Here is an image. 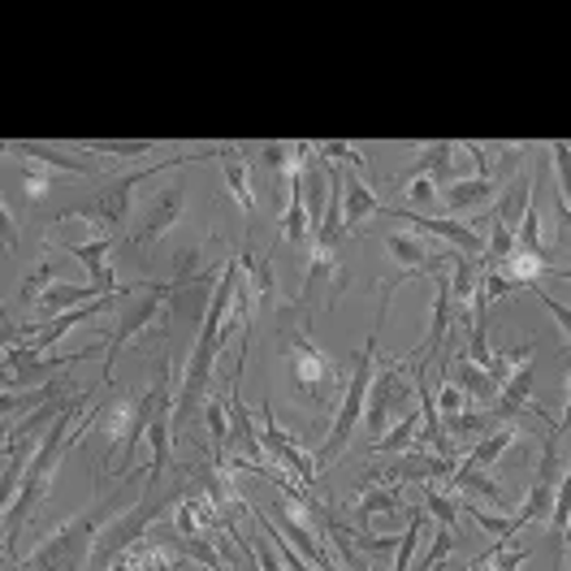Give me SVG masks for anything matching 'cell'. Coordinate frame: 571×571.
Wrapping results in <instances>:
<instances>
[{
	"mask_svg": "<svg viewBox=\"0 0 571 571\" xmlns=\"http://www.w3.org/2000/svg\"><path fill=\"white\" fill-rule=\"evenodd\" d=\"M204 156H208V152H186V156H174V161H156V165H143V170H131V174L109 177V182L95 186V195L65 204V208L57 213V221L79 217L95 230L91 238H118V243H122V225H126V217H131V208H134V191H139L147 177L165 174V170H182V165H200Z\"/></svg>",
	"mask_w": 571,
	"mask_h": 571,
	"instance_id": "1",
	"label": "cell"
},
{
	"mask_svg": "<svg viewBox=\"0 0 571 571\" xmlns=\"http://www.w3.org/2000/svg\"><path fill=\"white\" fill-rule=\"evenodd\" d=\"M122 507H126V493H113V498L95 502L88 511H79L74 520H65L57 532H48L31 554H22V568L27 571H88L91 550H95L100 532L122 516Z\"/></svg>",
	"mask_w": 571,
	"mask_h": 571,
	"instance_id": "2",
	"label": "cell"
},
{
	"mask_svg": "<svg viewBox=\"0 0 571 571\" xmlns=\"http://www.w3.org/2000/svg\"><path fill=\"white\" fill-rule=\"evenodd\" d=\"M381 295H386V299H381V312H377V329L368 334V347L355 355L351 381H347V390H343V398H338L334 429H329L325 446L316 450V463H320V468H329L334 459H343V450L351 446L355 429L364 425V411H368V390H373V377H377V334H381V325H386V312H390V295H395V286H386Z\"/></svg>",
	"mask_w": 571,
	"mask_h": 571,
	"instance_id": "3",
	"label": "cell"
},
{
	"mask_svg": "<svg viewBox=\"0 0 571 571\" xmlns=\"http://www.w3.org/2000/svg\"><path fill=\"white\" fill-rule=\"evenodd\" d=\"M174 390V364L165 359L161 364V377L152 381V390L143 398H122L118 407H109L104 411V438H109V450H104V468H113V463H134V446L147 438V429H152V420H156V407H161V398Z\"/></svg>",
	"mask_w": 571,
	"mask_h": 571,
	"instance_id": "4",
	"label": "cell"
},
{
	"mask_svg": "<svg viewBox=\"0 0 571 571\" xmlns=\"http://www.w3.org/2000/svg\"><path fill=\"white\" fill-rule=\"evenodd\" d=\"M286 359H290V386L295 398H304L312 411L334 407V386H338V359L325 355L308 334H290L286 343Z\"/></svg>",
	"mask_w": 571,
	"mask_h": 571,
	"instance_id": "5",
	"label": "cell"
},
{
	"mask_svg": "<svg viewBox=\"0 0 571 571\" xmlns=\"http://www.w3.org/2000/svg\"><path fill=\"white\" fill-rule=\"evenodd\" d=\"M407 364H377V377H373V390H368V411H364V425H368V438H386L395 429V411H402L411 398H416V381H407L402 373ZM407 416V411H402Z\"/></svg>",
	"mask_w": 571,
	"mask_h": 571,
	"instance_id": "6",
	"label": "cell"
},
{
	"mask_svg": "<svg viewBox=\"0 0 571 571\" xmlns=\"http://www.w3.org/2000/svg\"><path fill=\"white\" fill-rule=\"evenodd\" d=\"M261 441H264V463H273V468L290 472V481L308 485V489L316 485V477H320L316 455H308L299 441L277 425V416H273V402H268V398H264V407H261Z\"/></svg>",
	"mask_w": 571,
	"mask_h": 571,
	"instance_id": "7",
	"label": "cell"
},
{
	"mask_svg": "<svg viewBox=\"0 0 571 571\" xmlns=\"http://www.w3.org/2000/svg\"><path fill=\"white\" fill-rule=\"evenodd\" d=\"M170 304V286H161V282H143V299H134L131 308L122 312V320L109 329V338H104V381L113 377V364H118V351L139 338L143 329H152L156 325V316L165 312Z\"/></svg>",
	"mask_w": 571,
	"mask_h": 571,
	"instance_id": "8",
	"label": "cell"
},
{
	"mask_svg": "<svg viewBox=\"0 0 571 571\" xmlns=\"http://www.w3.org/2000/svg\"><path fill=\"white\" fill-rule=\"evenodd\" d=\"M182 208H186V186H182V182L165 186V191H156V195L147 200L143 217L134 221V230H131V238H126V243H131V247H152V243H161V238L177 225Z\"/></svg>",
	"mask_w": 571,
	"mask_h": 571,
	"instance_id": "9",
	"label": "cell"
},
{
	"mask_svg": "<svg viewBox=\"0 0 571 571\" xmlns=\"http://www.w3.org/2000/svg\"><path fill=\"white\" fill-rule=\"evenodd\" d=\"M381 213L407 221V225H416V230H425V234H434V238H446V243H450L459 256H468V261H481V256H485V238L477 234V230H468L463 221L425 217V213H411V208H381Z\"/></svg>",
	"mask_w": 571,
	"mask_h": 571,
	"instance_id": "10",
	"label": "cell"
},
{
	"mask_svg": "<svg viewBox=\"0 0 571 571\" xmlns=\"http://www.w3.org/2000/svg\"><path fill=\"white\" fill-rule=\"evenodd\" d=\"M502 195V182L498 177H455L446 191H441V208L446 217H472V213H485L493 208Z\"/></svg>",
	"mask_w": 571,
	"mask_h": 571,
	"instance_id": "11",
	"label": "cell"
},
{
	"mask_svg": "<svg viewBox=\"0 0 571 571\" xmlns=\"http://www.w3.org/2000/svg\"><path fill=\"white\" fill-rule=\"evenodd\" d=\"M113 247H118V238L61 243V252H65V256H74V261L91 273V286H95V295H100V299H109V295H118V290H122V286H118V277H113V268H109V252H113Z\"/></svg>",
	"mask_w": 571,
	"mask_h": 571,
	"instance_id": "12",
	"label": "cell"
},
{
	"mask_svg": "<svg viewBox=\"0 0 571 571\" xmlns=\"http://www.w3.org/2000/svg\"><path fill=\"white\" fill-rule=\"evenodd\" d=\"M398 485H364L359 498L351 502V516L364 524V532H373V520H386V524H398Z\"/></svg>",
	"mask_w": 571,
	"mask_h": 571,
	"instance_id": "13",
	"label": "cell"
},
{
	"mask_svg": "<svg viewBox=\"0 0 571 571\" xmlns=\"http://www.w3.org/2000/svg\"><path fill=\"white\" fill-rule=\"evenodd\" d=\"M450 485L459 489V493H468V502H489V507H511V498H507V489L493 481V472H485V468H472V463H463L459 459V468L450 472Z\"/></svg>",
	"mask_w": 571,
	"mask_h": 571,
	"instance_id": "14",
	"label": "cell"
},
{
	"mask_svg": "<svg viewBox=\"0 0 571 571\" xmlns=\"http://www.w3.org/2000/svg\"><path fill=\"white\" fill-rule=\"evenodd\" d=\"M217 156H221V174H225V186H230L234 204H238L243 213H256V165L243 161V152H234V147H225Z\"/></svg>",
	"mask_w": 571,
	"mask_h": 571,
	"instance_id": "15",
	"label": "cell"
},
{
	"mask_svg": "<svg viewBox=\"0 0 571 571\" xmlns=\"http://www.w3.org/2000/svg\"><path fill=\"white\" fill-rule=\"evenodd\" d=\"M100 295H95V286H70V282H52L44 295L31 304V308L44 316V325L48 320H57L61 312H74V308H88V304H95Z\"/></svg>",
	"mask_w": 571,
	"mask_h": 571,
	"instance_id": "16",
	"label": "cell"
},
{
	"mask_svg": "<svg viewBox=\"0 0 571 571\" xmlns=\"http://www.w3.org/2000/svg\"><path fill=\"white\" fill-rule=\"evenodd\" d=\"M377 213H381L377 191L364 177L347 174V182H343V225H347V234H355V225H364V221L377 217Z\"/></svg>",
	"mask_w": 571,
	"mask_h": 571,
	"instance_id": "17",
	"label": "cell"
},
{
	"mask_svg": "<svg viewBox=\"0 0 571 571\" xmlns=\"http://www.w3.org/2000/svg\"><path fill=\"white\" fill-rule=\"evenodd\" d=\"M455 386L468 395V402H477V407H498V398H502V386L485 368H477L472 359H459L455 364Z\"/></svg>",
	"mask_w": 571,
	"mask_h": 571,
	"instance_id": "18",
	"label": "cell"
},
{
	"mask_svg": "<svg viewBox=\"0 0 571 571\" xmlns=\"http://www.w3.org/2000/svg\"><path fill=\"white\" fill-rule=\"evenodd\" d=\"M528 208H532V177H516V182L502 186V195H498V204H493V221L520 230Z\"/></svg>",
	"mask_w": 571,
	"mask_h": 571,
	"instance_id": "19",
	"label": "cell"
},
{
	"mask_svg": "<svg viewBox=\"0 0 571 571\" xmlns=\"http://www.w3.org/2000/svg\"><path fill=\"white\" fill-rule=\"evenodd\" d=\"M520 438H524V434H520L516 425H498L489 438H481L468 455H463V463H472V468H485V472H489V468H498V459H502V455H507Z\"/></svg>",
	"mask_w": 571,
	"mask_h": 571,
	"instance_id": "20",
	"label": "cell"
},
{
	"mask_svg": "<svg viewBox=\"0 0 571 571\" xmlns=\"http://www.w3.org/2000/svg\"><path fill=\"white\" fill-rule=\"evenodd\" d=\"M455 152H459V147L446 143V139H441V143H425V147H420V161L402 177H407V182H411V177H434V182H441V191H446V186H450V156H455Z\"/></svg>",
	"mask_w": 571,
	"mask_h": 571,
	"instance_id": "21",
	"label": "cell"
},
{
	"mask_svg": "<svg viewBox=\"0 0 571 571\" xmlns=\"http://www.w3.org/2000/svg\"><path fill=\"white\" fill-rule=\"evenodd\" d=\"M463 511H468V520L481 528L489 541H498V545H507V541L520 537V520H516V516H493V511H485L481 502H463Z\"/></svg>",
	"mask_w": 571,
	"mask_h": 571,
	"instance_id": "22",
	"label": "cell"
},
{
	"mask_svg": "<svg viewBox=\"0 0 571 571\" xmlns=\"http://www.w3.org/2000/svg\"><path fill=\"white\" fill-rule=\"evenodd\" d=\"M238 264H243V273L252 277V295H256L261 312H268L273 304H277V282H273V264L261 261V256H252V252H243V256H238Z\"/></svg>",
	"mask_w": 571,
	"mask_h": 571,
	"instance_id": "23",
	"label": "cell"
},
{
	"mask_svg": "<svg viewBox=\"0 0 571 571\" xmlns=\"http://www.w3.org/2000/svg\"><path fill=\"white\" fill-rule=\"evenodd\" d=\"M420 434H425V416H420V411H407L386 438L373 441V455H395V450H407Z\"/></svg>",
	"mask_w": 571,
	"mask_h": 571,
	"instance_id": "24",
	"label": "cell"
},
{
	"mask_svg": "<svg viewBox=\"0 0 571 571\" xmlns=\"http://www.w3.org/2000/svg\"><path fill=\"white\" fill-rule=\"evenodd\" d=\"M477 282H481V261L455 256V264H450V295H455V304H459V308H468V304H472Z\"/></svg>",
	"mask_w": 571,
	"mask_h": 571,
	"instance_id": "25",
	"label": "cell"
},
{
	"mask_svg": "<svg viewBox=\"0 0 571 571\" xmlns=\"http://www.w3.org/2000/svg\"><path fill=\"white\" fill-rule=\"evenodd\" d=\"M22 156H31V161H44V165H52L57 174H74V177H91V174H95L88 161H74V156H65V152H57V147H44V143H22Z\"/></svg>",
	"mask_w": 571,
	"mask_h": 571,
	"instance_id": "26",
	"label": "cell"
},
{
	"mask_svg": "<svg viewBox=\"0 0 571 571\" xmlns=\"http://www.w3.org/2000/svg\"><path fill=\"white\" fill-rule=\"evenodd\" d=\"M204 425H208V438H213V450H217V463H225L230 459V407L221 398L204 402Z\"/></svg>",
	"mask_w": 571,
	"mask_h": 571,
	"instance_id": "27",
	"label": "cell"
},
{
	"mask_svg": "<svg viewBox=\"0 0 571 571\" xmlns=\"http://www.w3.org/2000/svg\"><path fill=\"white\" fill-rule=\"evenodd\" d=\"M516 247H520V234H516L511 225H498V221H493V225H489V238H485L481 264H485V268H498V264L507 261Z\"/></svg>",
	"mask_w": 571,
	"mask_h": 571,
	"instance_id": "28",
	"label": "cell"
},
{
	"mask_svg": "<svg viewBox=\"0 0 571 571\" xmlns=\"http://www.w3.org/2000/svg\"><path fill=\"white\" fill-rule=\"evenodd\" d=\"M568 528H571V463L568 472H563V485H559V498H554V516H550V541H554V550H563Z\"/></svg>",
	"mask_w": 571,
	"mask_h": 571,
	"instance_id": "29",
	"label": "cell"
},
{
	"mask_svg": "<svg viewBox=\"0 0 571 571\" xmlns=\"http://www.w3.org/2000/svg\"><path fill=\"white\" fill-rule=\"evenodd\" d=\"M57 186V170L44 165V161H22V195L27 200H44Z\"/></svg>",
	"mask_w": 571,
	"mask_h": 571,
	"instance_id": "30",
	"label": "cell"
},
{
	"mask_svg": "<svg viewBox=\"0 0 571 571\" xmlns=\"http://www.w3.org/2000/svg\"><path fill=\"white\" fill-rule=\"evenodd\" d=\"M425 511L438 520L441 528H450L455 532V520H459V502L450 498V493H441L438 485H425Z\"/></svg>",
	"mask_w": 571,
	"mask_h": 571,
	"instance_id": "31",
	"label": "cell"
},
{
	"mask_svg": "<svg viewBox=\"0 0 571 571\" xmlns=\"http://www.w3.org/2000/svg\"><path fill=\"white\" fill-rule=\"evenodd\" d=\"M472 402H468V395L455 386V381H441L438 386V416L441 420H455V416H463Z\"/></svg>",
	"mask_w": 571,
	"mask_h": 571,
	"instance_id": "32",
	"label": "cell"
},
{
	"mask_svg": "<svg viewBox=\"0 0 571 571\" xmlns=\"http://www.w3.org/2000/svg\"><path fill=\"white\" fill-rule=\"evenodd\" d=\"M528 559H532V550H528V545L507 550V545H498V541H493V563H489V568H493V571H520Z\"/></svg>",
	"mask_w": 571,
	"mask_h": 571,
	"instance_id": "33",
	"label": "cell"
},
{
	"mask_svg": "<svg viewBox=\"0 0 571 571\" xmlns=\"http://www.w3.org/2000/svg\"><path fill=\"white\" fill-rule=\"evenodd\" d=\"M438 200V182L434 177H411L407 182V204H411V213H420L425 204H434Z\"/></svg>",
	"mask_w": 571,
	"mask_h": 571,
	"instance_id": "34",
	"label": "cell"
},
{
	"mask_svg": "<svg viewBox=\"0 0 571 571\" xmlns=\"http://www.w3.org/2000/svg\"><path fill=\"white\" fill-rule=\"evenodd\" d=\"M91 156H147L152 152V143H88Z\"/></svg>",
	"mask_w": 571,
	"mask_h": 571,
	"instance_id": "35",
	"label": "cell"
},
{
	"mask_svg": "<svg viewBox=\"0 0 571 571\" xmlns=\"http://www.w3.org/2000/svg\"><path fill=\"white\" fill-rule=\"evenodd\" d=\"M541 308L550 312L559 325H563V334H568V343H571V308L568 304H559V299H550V295H541Z\"/></svg>",
	"mask_w": 571,
	"mask_h": 571,
	"instance_id": "36",
	"label": "cell"
},
{
	"mask_svg": "<svg viewBox=\"0 0 571 571\" xmlns=\"http://www.w3.org/2000/svg\"><path fill=\"white\" fill-rule=\"evenodd\" d=\"M0 221H4V247H9V252H18V230H13V213H9V204L0 208Z\"/></svg>",
	"mask_w": 571,
	"mask_h": 571,
	"instance_id": "37",
	"label": "cell"
},
{
	"mask_svg": "<svg viewBox=\"0 0 571 571\" xmlns=\"http://www.w3.org/2000/svg\"><path fill=\"white\" fill-rule=\"evenodd\" d=\"M109 571H139L131 563V559H126V554H122V559H113V563H109Z\"/></svg>",
	"mask_w": 571,
	"mask_h": 571,
	"instance_id": "38",
	"label": "cell"
},
{
	"mask_svg": "<svg viewBox=\"0 0 571 571\" xmlns=\"http://www.w3.org/2000/svg\"><path fill=\"white\" fill-rule=\"evenodd\" d=\"M489 563H493V545H489V554H485V559H477L468 571H489Z\"/></svg>",
	"mask_w": 571,
	"mask_h": 571,
	"instance_id": "39",
	"label": "cell"
}]
</instances>
